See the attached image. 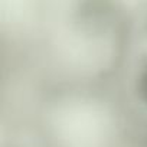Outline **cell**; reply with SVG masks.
<instances>
[{
    "label": "cell",
    "mask_w": 147,
    "mask_h": 147,
    "mask_svg": "<svg viewBox=\"0 0 147 147\" xmlns=\"http://www.w3.org/2000/svg\"><path fill=\"white\" fill-rule=\"evenodd\" d=\"M114 85L147 131V0H130Z\"/></svg>",
    "instance_id": "3957f363"
},
{
    "label": "cell",
    "mask_w": 147,
    "mask_h": 147,
    "mask_svg": "<svg viewBox=\"0 0 147 147\" xmlns=\"http://www.w3.org/2000/svg\"><path fill=\"white\" fill-rule=\"evenodd\" d=\"M2 147H29V146H25V144H20V143H10V141H3V146Z\"/></svg>",
    "instance_id": "277c9868"
},
{
    "label": "cell",
    "mask_w": 147,
    "mask_h": 147,
    "mask_svg": "<svg viewBox=\"0 0 147 147\" xmlns=\"http://www.w3.org/2000/svg\"><path fill=\"white\" fill-rule=\"evenodd\" d=\"M3 141L29 147H147V131L114 84L23 88Z\"/></svg>",
    "instance_id": "7a4b0ae2"
},
{
    "label": "cell",
    "mask_w": 147,
    "mask_h": 147,
    "mask_svg": "<svg viewBox=\"0 0 147 147\" xmlns=\"http://www.w3.org/2000/svg\"><path fill=\"white\" fill-rule=\"evenodd\" d=\"M130 0H23L12 20V69L23 88L114 84Z\"/></svg>",
    "instance_id": "6da1fadb"
}]
</instances>
